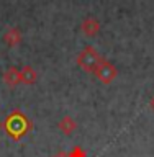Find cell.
<instances>
[{"label": "cell", "mask_w": 154, "mask_h": 157, "mask_svg": "<svg viewBox=\"0 0 154 157\" xmlns=\"http://www.w3.org/2000/svg\"><path fill=\"white\" fill-rule=\"evenodd\" d=\"M103 59L100 57V54L97 52L95 48L92 46H87L82 49V52L77 56V64L81 66L85 72H95V69L98 67Z\"/></svg>", "instance_id": "obj_1"}, {"label": "cell", "mask_w": 154, "mask_h": 157, "mask_svg": "<svg viewBox=\"0 0 154 157\" xmlns=\"http://www.w3.org/2000/svg\"><path fill=\"white\" fill-rule=\"evenodd\" d=\"M95 75L98 77V80L103 83H110L113 82V78L116 77V69L112 62L108 61H102L98 64V67L95 69Z\"/></svg>", "instance_id": "obj_2"}, {"label": "cell", "mask_w": 154, "mask_h": 157, "mask_svg": "<svg viewBox=\"0 0 154 157\" xmlns=\"http://www.w3.org/2000/svg\"><path fill=\"white\" fill-rule=\"evenodd\" d=\"M81 28H82V31L85 33V36H95V34L100 31V23L97 21L95 18H85L82 21L81 25Z\"/></svg>", "instance_id": "obj_3"}, {"label": "cell", "mask_w": 154, "mask_h": 157, "mask_svg": "<svg viewBox=\"0 0 154 157\" xmlns=\"http://www.w3.org/2000/svg\"><path fill=\"white\" fill-rule=\"evenodd\" d=\"M3 39H5V43H7L8 46H17V44L22 41V34H20L18 28H10L8 31L5 33Z\"/></svg>", "instance_id": "obj_4"}, {"label": "cell", "mask_w": 154, "mask_h": 157, "mask_svg": "<svg viewBox=\"0 0 154 157\" xmlns=\"http://www.w3.org/2000/svg\"><path fill=\"white\" fill-rule=\"evenodd\" d=\"M36 80V72L33 71V67L26 66L23 71H20V82H25V83H33Z\"/></svg>", "instance_id": "obj_5"}, {"label": "cell", "mask_w": 154, "mask_h": 157, "mask_svg": "<svg viewBox=\"0 0 154 157\" xmlns=\"http://www.w3.org/2000/svg\"><path fill=\"white\" fill-rule=\"evenodd\" d=\"M3 78H5V82H7L8 85H15V83L20 82V71L15 69V67H10L8 71L3 74Z\"/></svg>", "instance_id": "obj_6"}, {"label": "cell", "mask_w": 154, "mask_h": 157, "mask_svg": "<svg viewBox=\"0 0 154 157\" xmlns=\"http://www.w3.org/2000/svg\"><path fill=\"white\" fill-rule=\"evenodd\" d=\"M59 126H61L62 132H66V134H71V132L74 131V128H76V123H74L69 116H66V118H64V120L61 121V124H59Z\"/></svg>", "instance_id": "obj_7"}, {"label": "cell", "mask_w": 154, "mask_h": 157, "mask_svg": "<svg viewBox=\"0 0 154 157\" xmlns=\"http://www.w3.org/2000/svg\"><path fill=\"white\" fill-rule=\"evenodd\" d=\"M54 157H71V155H69L67 152H59V154H56Z\"/></svg>", "instance_id": "obj_8"}, {"label": "cell", "mask_w": 154, "mask_h": 157, "mask_svg": "<svg viewBox=\"0 0 154 157\" xmlns=\"http://www.w3.org/2000/svg\"><path fill=\"white\" fill-rule=\"evenodd\" d=\"M151 106H152V110H154V98H152V101H151Z\"/></svg>", "instance_id": "obj_9"}]
</instances>
